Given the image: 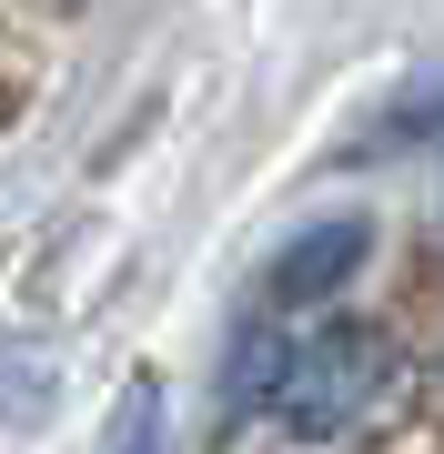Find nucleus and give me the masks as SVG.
<instances>
[{"mask_svg":"<svg viewBox=\"0 0 444 454\" xmlns=\"http://www.w3.org/2000/svg\"><path fill=\"white\" fill-rule=\"evenodd\" d=\"M384 373H394V343H384L374 324L293 333V343H283L273 394H263V414H273L293 444H323V434H344V424H363V404L384 394Z\"/></svg>","mask_w":444,"mask_h":454,"instance_id":"f257e3e1","label":"nucleus"},{"mask_svg":"<svg viewBox=\"0 0 444 454\" xmlns=\"http://www.w3.org/2000/svg\"><path fill=\"white\" fill-rule=\"evenodd\" d=\"M363 243H374V232H363L354 212H333V223H313L303 243L283 253L273 293H283V303H303V293H333V283H344V262H363Z\"/></svg>","mask_w":444,"mask_h":454,"instance_id":"f03ea898","label":"nucleus"},{"mask_svg":"<svg viewBox=\"0 0 444 454\" xmlns=\"http://www.w3.org/2000/svg\"><path fill=\"white\" fill-rule=\"evenodd\" d=\"M283 343H293V324L283 313H253L243 333H232V364H222V414H263L273 373H283Z\"/></svg>","mask_w":444,"mask_h":454,"instance_id":"7ed1b4c3","label":"nucleus"},{"mask_svg":"<svg viewBox=\"0 0 444 454\" xmlns=\"http://www.w3.org/2000/svg\"><path fill=\"white\" fill-rule=\"evenodd\" d=\"M112 454H162V404H152V384L121 404V424H112Z\"/></svg>","mask_w":444,"mask_h":454,"instance_id":"20e7f679","label":"nucleus"}]
</instances>
